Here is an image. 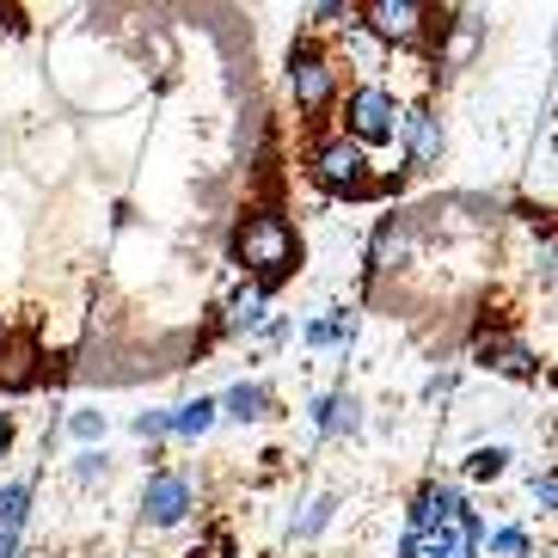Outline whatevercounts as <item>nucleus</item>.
<instances>
[{
	"mask_svg": "<svg viewBox=\"0 0 558 558\" xmlns=\"http://www.w3.org/2000/svg\"><path fill=\"white\" fill-rule=\"evenodd\" d=\"M331 515H338V497H313L307 515H301L289 534H295V541H313V534H326V527H331Z\"/></svg>",
	"mask_w": 558,
	"mask_h": 558,
	"instance_id": "a211bd4d",
	"label": "nucleus"
},
{
	"mask_svg": "<svg viewBox=\"0 0 558 558\" xmlns=\"http://www.w3.org/2000/svg\"><path fill=\"white\" fill-rule=\"evenodd\" d=\"M473 362L492 368V375H509V380H541V356H534L522 338H509V331H478Z\"/></svg>",
	"mask_w": 558,
	"mask_h": 558,
	"instance_id": "423d86ee",
	"label": "nucleus"
},
{
	"mask_svg": "<svg viewBox=\"0 0 558 558\" xmlns=\"http://www.w3.org/2000/svg\"><path fill=\"white\" fill-rule=\"evenodd\" d=\"M215 417H221V399H184L179 411H172V436H184V442H197V436H209Z\"/></svg>",
	"mask_w": 558,
	"mask_h": 558,
	"instance_id": "ddd939ff",
	"label": "nucleus"
},
{
	"mask_svg": "<svg viewBox=\"0 0 558 558\" xmlns=\"http://www.w3.org/2000/svg\"><path fill=\"white\" fill-rule=\"evenodd\" d=\"M313 424H319V436H356V429H362V405L350 393H319V399H313Z\"/></svg>",
	"mask_w": 558,
	"mask_h": 558,
	"instance_id": "9d476101",
	"label": "nucleus"
},
{
	"mask_svg": "<svg viewBox=\"0 0 558 558\" xmlns=\"http://www.w3.org/2000/svg\"><path fill=\"white\" fill-rule=\"evenodd\" d=\"M19 553V527H0V558H13Z\"/></svg>",
	"mask_w": 558,
	"mask_h": 558,
	"instance_id": "a878e982",
	"label": "nucleus"
},
{
	"mask_svg": "<svg viewBox=\"0 0 558 558\" xmlns=\"http://www.w3.org/2000/svg\"><path fill=\"white\" fill-rule=\"evenodd\" d=\"M504 473H509V448L504 442L473 448V454H466V478H473V485H492V478H504Z\"/></svg>",
	"mask_w": 558,
	"mask_h": 558,
	"instance_id": "2eb2a0df",
	"label": "nucleus"
},
{
	"mask_svg": "<svg viewBox=\"0 0 558 558\" xmlns=\"http://www.w3.org/2000/svg\"><path fill=\"white\" fill-rule=\"evenodd\" d=\"M25 515H32V485L25 478L0 485V527H25Z\"/></svg>",
	"mask_w": 558,
	"mask_h": 558,
	"instance_id": "f3484780",
	"label": "nucleus"
},
{
	"mask_svg": "<svg viewBox=\"0 0 558 558\" xmlns=\"http://www.w3.org/2000/svg\"><path fill=\"white\" fill-rule=\"evenodd\" d=\"M485 553H492V558H527V553H534V541H527V527L504 522V527L485 534Z\"/></svg>",
	"mask_w": 558,
	"mask_h": 558,
	"instance_id": "dca6fc26",
	"label": "nucleus"
},
{
	"mask_svg": "<svg viewBox=\"0 0 558 558\" xmlns=\"http://www.w3.org/2000/svg\"><path fill=\"white\" fill-rule=\"evenodd\" d=\"M221 417H233V424H258V417H270V387H258V380L228 387V393H221Z\"/></svg>",
	"mask_w": 558,
	"mask_h": 558,
	"instance_id": "9b49d317",
	"label": "nucleus"
},
{
	"mask_svg": "<svg viewBox=\"0 0 558 558\" xmlns=\"http://www.w3.org/2000/svg\"><path fill=\"white\" fill-rule=\"evenodd\" d=\"M436 13H429V0H362V32L380 37L387 50H411V44H424Z\"/></svg>",
	"mask_w": 558,
	"mask_h": 558,
	"instance_id": "20e7f679",
	"label": "nucleus"
},
{
	"mask_svg": "<svg viewBox=\"0 0 558 558\" xmlns=\"http://www.w3.org/2000/svg\"><path fill=\"white\" fill-rule=\"evenodd\" d=\"M135 436H142V442H166V436H172V411H135Z\"/></svg>",
	"mask_w": 558,
	"mask_h": 558,
	"instance_id": "4be33fe9",
	"label": "nucleus"
},
{
	"mask_svg": "<svg viewBox=\"0 0 558 558\" xmlns=\"http://www.w3.org/2000/svg\"><path fill=\"white\" fill-rule=\"evenodd\" d=\"M233 258L246 264V277L258 289H277L289 270H295V228L282 221V215H246L240 228H233Z\"/></svg>",
	"mask_w": 558,
	"mask_h": 558,
	"instance_id": "f257e3e1",
	"label": "nucleus"
},
{
	"mask_svg": "<svg viewBox=\"0 0 558 558\" xmlns=\"http://www.w3.org/2000/svg\"><path fill=\"white\" fill-rule=\"evenodd\" d=\"M111 473V460L99 454V448H81V454H74V478H81V485H93V478H105Z\"/></svg>",
	"mask_w": 558,
	"mask_h": 558,
	"instance_id": "393cba45",
	"label": "nucleus"
},
{
	"mask_svg": "<svg viewBox=\"0 0 558 558\" xmlns=\"http://www.w3.org/2000/svg\"><path fill=\"white\" fill-rule=\"evenodd\" d=\"M313 19H319V25H331V32H350V25H362V7H356V0H319V7H313Z\"/></svg>",
	"mask_w": 558,
	"mask_h": 558,
	"instance_id": "aec40b11",
	"label": "nucleus"
},
{
	"mask_svg": "<svg viewBox=\"0 0 558 558\" xmlns=\"http://www.w3.org/2000/svg\"><path fill=\"white\" fill-rule=\"evenodd\" d=\"M350 338H356V313H344V307L301 326V344L307 350H338V344H350Z\"/></svg>",
	"mask_w": 558,
	"mask_h": 558,
	"instance_id": "f8f14e48",
	"label": "nucleus"
},
{
	"mask_svg": "<svg viewBox=\"0 0 558 558\" xmlns=\"http://www.w3.org/2000/svg\"><path fill=\"white\" fill-rule=\"evenodd\" d=\"M417 258V221L411 215H393V221H380L375 233V270H399V264Z\"/></svg>",
	"mask_w": 558,
	"mask_h": 558,
	"instance_id": "1a4fd4ad",
	"label": "nucleus"
},
{
	"mask_svg": "<svg viewBox=\"0 0 558 558\" xmlns=\"http://www.w3.org/2000/svg\"><path fill=\"white\" fill-rule=\"evenodd\" d=\"M191 504H197V492H191L184 473H154L142 485V515H148V527H179L191 515Z\"/></svg>",
	"mask_w": 558,
	"mask_h": 558,
	"instance_id": "0eeeda50",
	"label": "nucleus"
},
{
	"mask_svg": "<svg viewBox=\"0 0 558 558\" xmlns=\"http://www.w3.org/2000/svg\"><path fill=\"white\" fill-rule=\"evenodd\" d=\"M68 436H74V442H99L105 436V411H74V417H68Z\"/></svg>",
	"mask_w": 558,
	"mask_h": 558,
	"instance_id": "b1692460",
	"label": "nucleus"
},
{
	"mask_svg": "<svg viewBox=\"0 0 558 558\" xmlns=\"http://www.w3.org/2000/svg\"><path fill=\"white\" fill-rule=\"evenodd\" d=\"M7 448H13V424H7V417H0V454H7Z\"/></svg>",
	"mask_w": 558,
	"mask_h": 558,
	"instance_id": "bb28decb",
	"label": "nucleus"
},
{
	"mask_svg": "<svg viewBox=\"0 0 558 558\" xmlns=\"http://www.w3.org/2000/svg\"><path fill=\"white\" fill-rule=\"evenodd\" d=\"M313 179L326 184L331 197H368V148H362L356 135H326L319 148H313Z\"/></svg>",
	"mask_w": 558,
	"mask_h": 558,
	"instance_id": "7ed1b4c3",
	"label": "nucleus"
},
{
	"mask_svg": "<svg viewBox=\"0 0 558 558\" xmlns=\"http://www.w3.org/2000/svg\"><path fill=\"white\" fill-rule=\"evenodd\" d=\"M289 93H295L301 111H326L338 99V68H331V56H319L313 44H295L289 50Z\"/></svg>",
	"mask_w": 558,
	"mask_h": 558,
	"instance_id": "39448f33",
	"label": "nucleus"
},
{
	"mask_svg": "<svg viewBox=\"0 0 558 558\" xmlns=\"http://www.w3.org/2000/svg\"><path fill=\"white\" fill-rule=\"evenodd\" d=\"M473 50H478V19H460V25H454V37L442 44V62H448V68H460Z\"/></svg>",
	"mask_w": 558,
	"mask_h": 558,
	"instance_id": "6ab92c4d",
	"label": "nucleus"
},
{
	"mask_svg": "<svg viewBox=\"0 0 558 558\" xmlns=\"http://www.w3.org/2000/svg\"><path fill=\"white\" fill-rule=\"evenodd\" d=\"M534 270H541L546 289L558 282V233H541V246H534Z\"/></svg>",
	"mask_w": 558,
	"mask_h": 558,
	"instance_id": "5701e85b",
	"label": "nucleus"
},
{
	"mask_svg": "<svg viewBox=\"0 0 558 558\" xmlns=\"http://www.w3.org/2000/svg\"><path fill=\"white\" fill-rule=\"evenodd\" d=\"M399 142H405V160H411V172H429V166H442V148H448V135H442V117L429 111V105H417V111H405V130H399Z\"/></svg>",
	"mask_w": 558,
	"mask_h": 558,
	"instance_id": "6e6552de",
	"label": "nucleus"
},
{
	"mask_svg": "<svg viewBox=\"0 0 558 558\" xmlns=\"http://www.w3.org/2000/svg\"><path fill=\"white\" fill-rule=\"evenodd\" d=\"M264 295H270V289L246 282V289L233 295V307H228V331H264Z\"/></svg>",
	"mask_w": 558,
	"mask_h": 558,
	"instance_id": "4468645a",
	"label": "nucleus"
},
{
	"mask_svg": "<svg viewBox=\"0 0 558 558\" xmlns=\"http://www.w3.org/2000/svg\"><path fill=\"white\" fill-rule=\"evenodd\" d=\"M344 130L356 135L362 148H387V142H399V130H405V111H399V99L387 86L362 81L344 99Z\"/></svg>",
	"mask_w": 558,
	"mask_h": 558,
	"instance_id": "f03ea898",
	"label": "nucleus"
},
{
	"mask_svg": "<svg viewBox=\"0 0 558 558\" xmlns=\"http://www.w3.org/2000/svg\"><path fill=\"white\" fill-rule=\"evenodd\" d=\"M527 497H534L546 515H558V466H534V473H527Z\"/></svg>",
	"mask_w": 558,
	"mask_h": 558,
	"instance_id": "412c9836",
	"label": "nucleus"
}]
</instances>
